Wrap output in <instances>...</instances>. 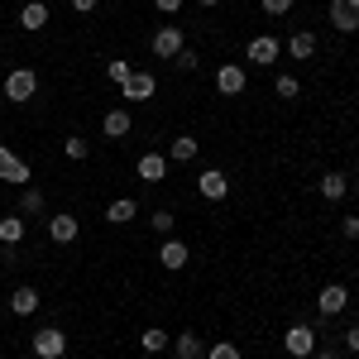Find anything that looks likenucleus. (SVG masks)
<instances>
[{
	"label": "nucleus",
	"mask_w": 359,
	"mask_h": 359,
	"mask_svg": "<svg viewBox=\"0 0 359 359\" xmlns=\"http://www.w3.org/2000/svg\"><path fill=\"white\" fill-rule=\"evenodd\" d=\"M0 91H5L10 106H29V101L39 96V72H34V67H10L5 82H0Z\"/></svg>",
	"instance_id": "f257e3e1"
},
{
	"label": "nucleus",
	"mask_w": 359,
	"mask_h": 359,
	"mask_svg": "<svg viewBox=\"0 0 359 359\" xmlns=\"http://www.w3.org/2000/svg\"><path fill=\"white\" fill-rule=\"evenodd\" d=\"M283 350H287L292 359H311L316 350H321V335H316V326L297 321V326H287V331H283Z\"/></svg>",
	"instance_id": "f03ea898"
},
{
	"label": "nucleus",
	"mask_w": 359,
	"mask_h": 359,
	"mask_svg": "<svg viewBox=\"0 0 359 359\" xmlns=\"http://www.w3.org/2000/svg\"><path fill=\"white\" fill-rule=\"evenodd\" d=\"M182 48H187V29H177V25L154 29V39H149V53L158 57V62H172Z\"/></svg>",
	"instance_id": "7ed1b4c3"
},
{
	"label": "nucleus",
	"mask_w": 359,
	"mask_h": 359,
	"mask_svg": "<svg viewBox=\"0 0 359 359\" xmlns=\"http://www.w3.org/2000/svg\"><path fill=\"white\" fill-rule=\"evenodd\" d=\"M154 91H158V77H154L149 67H135V72H130V82L120 86L125 106H139V101H154Z\"/></svg>",
	"instance_id": "20e7f679"
},
{
	"label": "nucleus",
	"mask_w": 359,
	"mask_h": 359,
	"mask_svg": "<svg viewBox=\"0 0 359 359\" xmlns=\"http://www.w3.org/2000/svg\"><path fill=\"white\" fill-rule=\"evenodd\" d=\"M345 306H350V287H345V283H326V287L316 292V311H321V321L345 316Z\"/></svg>",
	"instance_id": "39448f33"
},
{
	"label": "nucleus",
	"mask_w": 359,
	"mask_h": 359,
	"mask_svg": "<svg viewBox=\"0 0 359 359\" xmlns=\"http://www.w3.org/2000/svg\"><path fill=\"white\" fill-rule=\"evenodd\" d=\"M29 350H34V359H62L67 355V335L57 331V326H43V331L29 340Z\"/></svg>",
	"instance_id": "423d86ee"
},
{
	"label": "nucleus",
	"mask_w": 359,
	"mask_h": 359,
	"mask_svg": "<svg viewBox=\"0 0 359 359\" xmlns=\"http://www.w3.org/2000/svg\"><path fill=\"white\" fill-rule=\"evenodd\" d=\"M29 177H34V168L10 149V144H0V182H15V187H29Z\"/></svg>",
	"instance_id": "0eeeda50"
},
{
	"label": "nucleus",
	"mask_w": 359,
	"mask_h": 359,
	"mask_svg": "<svg viewBox=\"0 0 359 359\" xmlns=\"http://www.w3.org/2000/svg\"><path fill=\"white\" fill-rule=\"evenodd\" d=\"M245 57L254 62V67H273L278 57H283V43H278L273 34H254L249 48H245Z\"/></svg>",
	"instance_id": "6e6552de"
},
{
	"label": "nucleus",
	"mask_w": 359,
	"mask_h": 359,
	"mask_svg": "<svg viewBox=\"0 0 359 359\" xmlns=\"http://www.w3.org/2000/svg\"><path fill=\"white\" fill-rule=\"evenodd\" d=\"M249 86V67H240V62H221L216 67V91L221 96H240Z\"/></svg>",
	"instance_id": "1a4fd4ad"
},
{
	"label": "nucleus",
	"mask_w": 359,
	"mask_h": 359,
	"mask_svg": "<svg viewBox=\"0 0 359 359\" xmlns=\"http://www.w3.org/2000/svg\"><path fill=\"white\" fill-rule=\"evenodd\" d=\"M196 192L206 196V201H225L230 196V177H225L221 168H201L196 172Z\"/></svg>",
	"instance_id": "9d476101"
},
{
	"label": "nucleus",
	"mask_w": 359,
	"mask_h": 359,
	"mask_svg": "<svg viewBox=\"0 0 359 359\" xmlns=\"http://www.w3.org/2000/svg\"><path fill=\"white\" fill-rule=\"evenodd\" d=\"M154 259H158V264H163L168 273H177V269H187V259H192V249L182 245V240H177V235H168L163 245H158V254H154Z\"/></svg>",
	"instance_id": "9b49d317"
},
{
	"label": "nucleus",
	"mask_w": 359,
	"mask_h": 359,
	"mask_svg": "<svg viewBox=\"0 0 359 359\" xmlns=\"http://www.w3.org/2000/svg\"><path fill=\"white\" fill-rule=\"evenodd\" d=\"M77 230H82V225H77L72 211H53V216H48V240H53V245H77Z\"/></svg>",
	"instance_id": "f8f14e48"
},
{
	"label": "nucleus",
	"mask_w": 359,
	"mask_h": 359,
	"mask_svg": "<svg viewBox=\"0 0 359 359\" xmlns=\"http://www.w3.org/2000/svg\"><path fill=\"white\" fill-rule=\"evenodd\" d=\"M168 154H158V149H149V154H139V163H135V172H139V182H163L168 177Z\"/></svg>",
	"instance_id": "ddd939ff"
},
{
	"label": "nucleus",
	"mask_w": 359,
	"mask_h": 359,
	"mask_svg": "<svg viewBox=\"0 0 359 359\" xmlns=\"http://www.w3.org/2000/svg\"><path fill=\"white\" fill-rule=\"evenodd\" d=\"M48 20H53V10H48V0H25V5H20V29H29V34H39V29H48Z\"/></svg>",
	"instance_id": "4468645a"
},
{
	"label": "nucleus",
	"mask_w": 359,
	"mask_h": 359,
	"mask_svg": "<svg viewBox=\"0 0 359 359\" xmlns=\"http://www.w3.org/2000/svg\"><path fill=\"white\" fill-rule=\"evenodd\" d=\"M130 130H135V115H130V106H115V111L101 115V135H106V139H125Z\"/></svg>",
	"instance_id": "2eb2a0df"
},
{
	"label": "nucleus",
	"mask_w": 359,
	"mask_h": 359,
	"mask_svg": "<svg viewBox=\"0 0 359 359\" xmlns=\"http://www.w3.org/2000/svg\"><path fill=\"white\" fill-rule=\"evenodd\" d=\"M168 350H172V359H206V340L196 331H177Z\"/></svg>",
	"instance_id": "dca6fc26"
},
{
	"label": "nucleus",
	"mask_w": 359,
	"mask_h": 359,
	"mask_svg": "<svg viewBox=\"0 0 359 359\" xmlns=\"http://www.w3.org/2000/svg\"><path fill=\"white\" fill-rule=\"evenodd\" d=\"M10 311H15V316H34V311H39V287H29V283H20V287H15V292H10Z\"/></svg>",
	"instance_id": "f3484780"
},
{
	"label": "nucleus",
	"mask_w": 359,
	"mask_h": 359,
	"mask_svg": "<svg viewBox=\"0 0 359 359\" xmlns=\"http://www.w3.org/2000/svg\"><path fill=\"white\" fill-rule=\"evenodd\" d=\"M287 53L297 57V62L316 57V34H311V29H292V34H287Z\"/></svg>",
	"instance_id": "a211bd4d"
},
{
	"label": "nucleus",
	"mask_w": 359,
	"mask_h": 359,
	"mask_svg": "<svg viewBox=\"0 0 359 359\" xmlns=\"http://www.w3.org/2000/svg\"><path fill=\"white\" fill-rule=\"evenodd\" d=\"M135 216H139V201H135V196H115L111 206H106V221H111V225H130Z\"/></svg>",
	"instance_id": "6ab92c4d"
},
{
	"label": "nucleus",
	"mask_w": 359,
	"mask_h": 359,
	"mask_svg": "<svg viewBox=\"0 0 359 359\" xmlns=\"http://www.w3.org/2000/svg\"><path fill=\"white\" fill-rule=\"evenodd\" d=\"M196 154H201V144H196L192 135H177L172 144H168V163H192Z\"/></svg>",
	"instance_id": "aec40b11"
},
{
	"label": "nucleus",
	"mask_w": 359,
	"mask_h": 359,
	"mask_svg": "<svg viewBox=\"0 0 359 359\" xmlns=\"http://www.w3.org/2000/svg\"><path fill=\"white\" fill-rule=\"evenodd\" d=\"M0 245H5V249H20V245H25V216H20V211L0 221Z\"/></svg>",
	"instance_id": "412c9836"
},
{
	"label": "nucleus",
	"mask_w": 359,
	"mask_h": 359,
	"mask_svg": "<svg viewBox=\"0 0 359 359\" xmlns=\"http://www.w3.org/2000/svg\"><path fill=\"white\" fill-rule=\"evenodd\" d=\"M316 192L326 196V201H345V192H350V182H345V172H321Z\"/></svg>",
	"instance_id": "4be33fe9"
},
{
	"label": "nucleus",
	"mask_w": 359,
	"mask_h": 359,
	"mask_svg": "<svg viewBox=\"0 0 359 359\" xmlns=\"http://www.w3.org/2000/svg\"><path fill=\"white\" fill-rule=\"evenodd\" d=\"M48 211V192L43 187H25L20 192V216H43Z\"/></svg>",
	"instance_id": "5701e85b"
},
{
	"label": "nucleus",
	"mask_w": 359,
	"mask_h": 359,
	"mask_svg": "<svg viewBox=\"0 0 359 359\" xmlns=\"http://www.w3.org/2000/svg\"><path fill=\"white\" fill-rule=\"evenodd\" d=\"M168 345H172V335H168L163 326H149V331L139 335V350H144V355H163Z\"/></svg>",
	"instance_id": "b1692460"
},
{
	"label": "nucleus",
	"mask_w": 359,
	"mask_h": 359,
	"mask_svg": "<svg viewBox=\"0 0 359 359\" xmlns=\"http://www.w3.org/2000/svg\"><path fill=\"white\" fill-rule=\"evenodd\" d=\"M86 154H91V144H86L82 135H67V139H62V158H67V163H82Z\"/></svg>",
	"instance_id": "393cba45"
},
{
	"label": "nucleus",
	"mask_w": 359,
	"mask_h": 359,
	"mask_svg": "<svg viewBox=\"0 0 359 359\" xmlns=\"http://www.w3.org/2000/svg\"><path fill=\"white\" fill-rule=\"evenodd\" d=\"M331 29H340V34H359V15H350V10L331 5Z\"/></svg>",
	"instance_id": "a878e982"
},
{
	"label": "nucleus",
	"mask_w": 359,
	"mask_h": 359,
	"mask_svg": "<svg viewBox=\"0 0 359 359\" xmlns=\"http://www.w3.org/2000/svg\"><path fill=\"white\" fill-rule=\"evenodd\" d=\"M273 91H278V101H297V96H302V82H297L292 72H283L273 82Z\"/></svg>",
	"instance_id": "bb28decb"
},
{
	"label": "nucleus",
	"mask_w": 359,
	"mask_h": 359,
	"mask_svg": "<svg viewBox=\"0 0 359 359\" xmlns=\"http://www.w3.org/2000/svg\"><path fill=\"white\" fill-rule=\"evenodd\" d=\"M130 72H135V62H125V57H111V62H106V77H111L115 86L130 82Z\"/></svg>",
	"instance_id": "cd10ccee"
},
{
	"label": "nucleus",
	"mask_w": 359,
	"mask_h": 359,
	"mask_svg": "<svg viewBox=\"0 0 359 359\" xmlns=\"http://www.w3.org/2000/svg\"><path fill=\"white\" fill-rule=\"evenodd\" d=\"M149 221H154V235H172V225H177V216H172V211H168V206H158V211H154V216H149Z\"/></svg>",
	"instance_id": "c85d7f7f"
},
{
	"label": "nucleus",
	"mask_w": 359,
	"mask_h": 359,
	"mask_svg": "<svg viewBox=\"0 0 359 359\" xmlns=\"http://www.w3.org/2000/svg\"><path fill=\"white\" fill-rule=\"evenodd\" d=\"M206 359H245V355L235 340H216V345H206Z\"/></svg>",
	"instance_id": "c756f323"
},
{
	"label": "nucleus",
	"mask_w": 359,
	"mask_h": 359,
	"mask_svg": "<svg viewBox=\"0 0 359 359\" xmlns=\"http://www.w3.org/2000/svg\"><path fill=\"white\" fill-rule=\"evenodd\" d=\"M259 5H264V15H269V20H283V15H292V5H297V0H259Z\"/></svg>",
	"instance_id": "7c9ffc66"
},
{
	"label": "nucleus",
	"mask_w": 359,
	"mask_h": 359,
	"mask_svg": "<svg viewBox=\"0 0 359 359\" xmlns=\"http://www.w3.org/2000/svg\"><path fill=\"white\" fill-rule=\"evenodd\" d=\"M172 67H177V72H192V67H196V53H192V48H182V53L172 57Z\"/></svg>",
	"instance_id": "2f4dec72"
},
{
	"label": "nucleus",
	"mask_w": 359,
	"mask_h": 359,
	"mask_svg": "<svg viewBox=\"0 0 359 359\" xmlns=\"http://www.w3.org/2000/svg\"><path fill=\"white\" fill-rule=\"evenodd\" d=\"M340 235H345V240H359V216H345V221H340Z\"/></svg>",
	"instance_id": "473e14b6"
},
{
	"label": "nucleus",
	"mask_w": 359,
	"mask_h": 359,
	"mask_svg": "<svg viewBox=\"0 0 359 359\" xmlns=\"http://www.w3.org/2000/svg\"><path fill=\"white\" fill-rule=\"evenodd\" d=\"M340 340H345V350H350V355H359V326H345Z\"/></svg>",
	"instance_id": "72a5a7b5"
},
{
	"label": "nucleus",
	"mask_w": 359,
	"mask_h": 359,
	"mask_svg": "<svg viewBox=\"0 0 359 359\" xmlns=\"http://www.w3.org/2000/svg\"><path fill=\"white\" fill-rule=\"evenodd\" d=\"M182 5H187V0H154V10H158V15H177Z\"/></svg>",
	"instance_id": "f704fd0d"
},
{
	"label": "nucleus",
	"mask_w": 359,
	"mask_h": 359,
	"mask_svg": "<svg viewBox=\"0 0 359 359\" xmlns=\"http://www.w3.org/2000/svg\"><path fill=\"white\" fill-rule=\"evenodd\" d=\"M96 5H101V0H72V10H77V15H91Z\"/></svg>",
	"instance_id": "c9c22d12"
},
{
	"label": "nucleus",
	"mask_w": 359,
	"mask_h": 359,
	"mask_svg": "<svg viewBox=\"0 0 359 359\" xmlns=\"http://www.w3.org/2000/svg\"><path fill=\"white\" fill-rule=\"evenodd\" d=\"M331 5H340V10H350V15H359V0H331Z\"/></svg>",
	"instance_id": "e433bc0d"
},
{
	"label": "nucleus",
	"mask_w": 359,
	"mask_h": 359,
	"mask_svg": "<svg viewBox=\"0 0 359 359\" xmlns=\"http://www.w3.org/2000/svg\"><path fill=\"white\" fill-rule=\"evenodd\" d=\"M311 359H345V355H340V350H316Z\"/></svg>",
	"instance_id": "4c0bfd02"
},
{
	"label": "nucleus",
	"mask_w": 359,
	"mask_h": 359,
	"mask_svg": "<svg viewBox=\"0 0 359 359\" xmlns=\"http://www.w3.org/2000/svg\"><path fill=\"white\" fill-rule=\"evenodd\" d=\"M196 5H201V10H216V5H221V0H196Z\"/></svg>",
	"instance_id": "58836bf2"
},
{
	"label": "nucleus",
	"mask_w": 359,
	"mask_h": 359,
	"mask_svg": "<svg viewBox=\"0 0 359 359\" xmlns=\"http://www.w3.org/2000/svg\"><path fill=\"white\" fill-rule=\"evenodd\" d=\"M350 187H355V196H359V177H355V182H350Z\"/></svg>",
	"instance_id": "ea45409f"
},
{
	"label": "nucleus",
	"mask_w": 359,
	"mask_h": 359,
	"mask_svg": "<svg viewBox=\"0 0 359 359\" xmlns=\"http://www.w3.org/2000/svg\"><path fill=\"white\" fill-rule=\"evenodd\" d=\"M0 101H5V91H0Z\"/></svg>",
	"instance_id": "a19ab883"
}]
</instances>
